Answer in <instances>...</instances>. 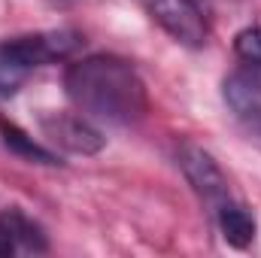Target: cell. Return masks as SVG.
Masks as SVG:
<instances>
[{
  "label": "cell",
  "mask_w": 261,
  "mask_h": 258,
  "mask_svg": "<svg viewBox=\"0 0 261 258\" xmlns=\"http://www.w3.org/2000/svg\"><path fill=\"white\" fill-rule=\"evenodd\" d=\"M3 231L12 237V243H21L24 249H46V234L40 231V225H34L21 210H6L0 216Z\"/></svg>",
  "instance_id": "9"
},
{
  "label": "cell",
  "mask_w": 261,
  "mask_h": 258,
  "mask_svg": "<svg viewBox=\"0 0 261 258\" xmlns=\"http://www.w3.org/2000/svg\"><path fill=\"white\" fill-rule=\"evenodd\" d=\"M195 3H197V0H195Z\"/></svg>",
  "instance_id": "13"
},
{
  "label": "cell",
  "mask_w": 261,
  "mask_h": 258,
  "mask_svg": "<svg viewBox=\"0 0 261 258\" xmlns=\"http://www.w3.org/2000/svg\"><path fill=\"white\" fill-rule=\"evenodd\" d=\"M28 67H21L6 49H3V43H0V97H9V94H15L21 85H24V79H28Z\"/></svg>",
  "instance_id": "10"
},
{
  "label": "cell",
  "mask_w": 261,
  "mask_h": 258,
  "mask_svg": "<svg viewBox=\"0 0 261 258\" xmlns=\"http://www.w3.org/2000/svg\"><path fill=\"white\" fill-rule=\"evenodd\" d=\"M40 128L55 146L73 155H97L107 143L94 125H88L82 116H73V113H43Z\"/></svg>",
  "instance_id": "5"
},
{
  "label": "cell",
  "mask_w": 261,
  "mask_h": 258,
  "mask_svg": "<svg viewBox=\"0 0 261 258\" xmlns=\"http://www.w3.org/2000/svg\"><path fill=\"white\" fill-rule=\"evenodd\" d=\"M176 158H179V167H182L186 179H189L192 189L200 194V200H203L206 207H213V213H216L225 200H231V183H228L225 170L219 167V161H216L206 149H200L195 143H182L179 152H176Z\"/></svg>",
  "instance_id": "2"
},
{
  "label": "cell",
  "mask_w": 261,
  "mask_h": 258,
  "mask_svg": "<svg viewBox=\"0 0 261 258\" xmlns=\"http://www.w3.org/2000/svg\"><path fill=\"white\" fill-rule=\"evenodd\" d=\"M67 97L88 116L134 125L149 110V94L137 70L116 55H91L67 67L64 73Z\"/></svg>",
  "instance_id": "1"
},
{
  "label": "cell",
  "mask_w": 261,
  "mask_h": 258,
  "mask_svg": "<svg viewBox=\"0 0 261 258\" xmlns=\"http://www.w3.org/2000/svg\"><path fill=\"white\" fill-rule=\"evenodd\" d=\"M234 52L243 64L261 70V28H243L234 37Z\"/></svg>",
  "instance_id": "11"
},
{
  "label": "cell",
  "mask_w": 261,
  "mask_h": 258,
  "mask_svg": "<svg viewBox=\"0 0 261 258\" xmlns=\"http://www.w3.org/2000/svg\"><path fill=\"white\" fill-rule=\"evenodd\" d=\"M216 222H219L222 237L237 249H246L255 240V216L249 213V207H243L237 200H225L216 210Z\"/></svg>",
  "instance_id": "7"
},
{
  "label": "cell",
  "mask_w": 261,
  "mask_h": 258,
  "mask_svg": "<svg viewBox=\"0 0 261 258\" xmlns=\"http://www.w3.org/2000/svg\"><path fill=\"white\" fill-rule=\"evenodd\" d=\"M82 37L76 31H40V34H28V37H15V40H6L3 49L18 61L21 67L34 70V67L52 64V61H61L70 58L76 49H79Z\"/></svg>",
  "instance_id": "3"
},
{
  "label": "cell",
  "mask_w": 261,
  "mask_h": 258,
  "mask_svg": "<svg viewBox=\"0 0 261 258\" xmlns=\"http://www.w3.org/2000/svg\"><path fill=\"white\" fill-rule=\"evenodd\" d=\"M149 15L182 46L200 49L206 43V21L195 0H143Z\"/></svg>",
  "instance_id": "4"
},
{
  "label": "cell",
  "mask_w": 261,
  "mask_h": 258,
  "mask_svg": "<svg viewBox=\"0 0 261 258\" xmlns=\"http://www.w3.org/2000/svg\"><path fill=\"white\" fill-rule=\"evenodd\" d=\"M0 137H3V146L9 152H15L18 158H24V161H34V164H58V158L49 149H43L34 137H28L24 131L18 128V125H12V122H0Z\"/></svg>",
  "instance_id": "8"
},
{
  "label": "cell",
  "mask_w": 261,
  "mask_h": 258,
  "mask_svg": "<svg viewBox=\"0 0 261 258\" xmlns=\"http://www.w3.org/2000/svg\"><path fill=\"white\" fill-rule=\"evenodd\" d=\"M12 249H15V243H12V237L3 231V225H0V255H12Z\"/></svg>",
  "instance_id": "12"
},
{
  "label": "cell",
  "mask_w": 261,
  "mask_h": 258,
  "mask_svg": "<svg viewBox=\"0 0 261 258\" xmlns=\"http://www.w3.org/2000/svg\"><path fill=\"white\" fill-rule=\"evenodd\" d=\"M225 100L243 122H249L252 128L261 131V79L246 76V73L228 76L225 79Z\"/></svg>",
  "instance_id": "6"
}]
</instances>
